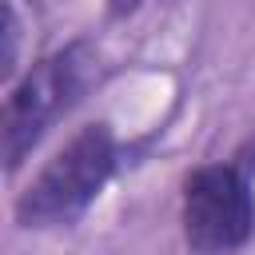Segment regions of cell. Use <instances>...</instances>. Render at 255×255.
<instances>
[{
    "mask_svg": "<svg viewBox=\"0 0 255 255\" xmlns=\"http://www.w3.org/2000/svg\"><path fill=\"white\" fill-rule=\"evenodd\" d=\"M100 64L92 40H68L64 48L36 60L20 84L0 100V167L20 171L40 139L84 100Z\"/></svg>",
    "mask_w": 255,
    "mask_h": 255,
    "instance_id": "1",
    "label": "cell"
},
{
    "mask_svg": "<svg viewBox=\"0 0 255 255\" xmlns=\"http://www.w3.org/2000/svg\"><path fill=\"white\" fill-rule=\"evenodd\" d=\"M120 163V143L116 131L96 120L84 124L40 171L36 179L20 191L16 199V223L24 231H52V227H72L108 187Z\"/></svg>",
    "mask_w": 255,
    "mask_h": 255,
    "instance_id": "2",
    "label": "cell"
},
{
    "mask_svg": "<svg viewBox=\"0 0 255 255\" xmlns=\"http://www.w3.org/2000/svg\"><path fill=\"white\" fill-rule=\"evenodd\" d=\"M183 243L195 255H231L255 231V195L235 163H203L183 179Z\"/></svg>",
    "mask_w": 255,
    "mask_h": 255,
    "instance_id": "3",
    "label": "cell"
},
{
    "mask_svg": "<svg viewBox=\"0 0 255 255\" xmlns=\"http://www.w3.org/2000/svg\"><path fill=\"white\" fill-rule=\"evenodd\" d=\"M16 64H20V16L12 0H0V84L16 76Z\"/></svg>",
    "mask_w": 255,
    "mask_h": 255,
    "instance_id": "4",
    "label": "cell"
},
{
    "mask_svg": "<svg viewBox=\"0 0 255 255\" xmlns=\"http://www.w3.org/2000/svg\"><path fill=\"white\" fill-rule=\"evenodd\" d=\"M139 4H143V0H108V12H112L116 20H124V16L139 12Z\"/></svg>",
    "mask_w": 255,
    "mask_h": 255,
    "instance_id": "5",
    "label": "cell"
}]
</instances>
